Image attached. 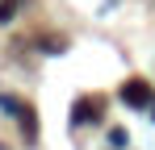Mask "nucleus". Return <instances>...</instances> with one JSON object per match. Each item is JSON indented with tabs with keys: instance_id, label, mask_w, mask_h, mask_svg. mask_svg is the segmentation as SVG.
<instances>
[{
	"instance_id": "1",
	"label": "nucleus",
	"mask_w": 155,
	"mask_h": 150,
	"mask_svg": "<svg viewBox=\"0 0 155 150\" xmlns=\"http://www.w3.org/2000/svg\"><path fill=\"white\" fill-rule=\"evenodd\" d=\"M122 100H126L130 108H147V104H151V88H147L143 79H130L126 88H122Z\"/></svg>"
},
{
	"instance_id": "2",
	"label": "nucleus",
	"mask_w": 155,
	"mask_h": 150,
	"mask_svg": "<svg viewBox=\"0 0 155 150\" xmlns=\"http://www.w3.org/2000/svg\"><path fill=\"white\" fill-rule=\"evenodd\" d=\"M88 117H97V108H92L88 100H80L76 104V121H88Z\"/></svg>"
},
{
	"instance_id": "3",
	"label": "nucleus",
	"mask_w": 155,
	"mask_h": 150,
	"mask_svg": "<svg viewBox=\"0 0 155 150\" xmlns=\"http://www.w3.org/2000/svg\"><path fill=\"white\" fill-rule=\"evenodd\" d=\"M17 4H21V0H4V4H0V21H13V13H17Z\"/></svg>"
}]
</instances>
